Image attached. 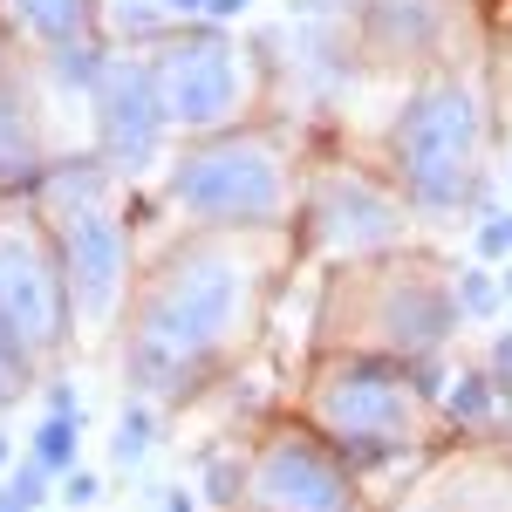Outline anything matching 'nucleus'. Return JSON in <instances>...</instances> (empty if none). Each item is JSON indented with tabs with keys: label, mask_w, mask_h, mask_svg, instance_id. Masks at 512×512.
<instances>
[{
	"label": "nucleus",
	"mask_w": 512,
	"mask_h": 512,
	"mask_svg": "<svg viewBox=\"0 0 512 512\" xmlns=\"http://www.w3.org/2000/svg\"><path fill=\"white\" fill-rule=\"evenodd\" d=\"M246 294H253V267L219 253V246H192L164 267L130 321L123 342V369L137 390H185L212 355L226 349L246 321Z\"/></svg>",
	"instance_id": "f257e3e1"
},
{
	"label": "nucleus",
	"mask_w": 512,
	"mask_h": 512,
	"mask_svg": "<svg viewBox=\"0 0 512 512\" xmlns=\"http://www.w3.org/2000/svg\"><path fill=\"white\" fill-rule=\"evenodd\" d=\"M164 198L192 219H212V226H267L287 212V171H280V151L267 137L219 130L171 164Z\"/></svg>",
	"instance_id": "f03ea898"
},
{
	"label": "nucleus",
	"mask_w": 512,
	"mask_h": 512,
	"mask_svg": "<svg viewBox=\"0 0 512 512\" xmlns=\"http://www.w3.org/2000/svg\"><path fill=\"white\" fill-rule=\"evenodd\" d=\"M396 178H403L410 205H424V212H458L472 198L478 103L458 82H437L424 96H410V110L396 123Z\"/></svg>",
	"instance_id": "7ed1b4c3"
},
{
	"label": "nucleus",
	"mask_w": 512,
	"mask_h": 512,
	"mask_svg": "<svg viewBox=\"0 0 512 512\" xmlns=\"http://www.w3.org/2000/svg\"><path fill=\"white\" fill-rule=\"evenodd\" d=\"M321 431L335 437V451L355 458V465L390 458L417 437V396L383 362H349L321 383Z\"/></svg>",
	"instance_id": "20e7f679"
},
{
	"label": "nucleus",
	"mask_w": 512,
	"mask_h": 512,
	"mask_svg": "<svg viewBox=\"0 0 512 512\" xmlns=\"http://www.w3.org/2000/svg\"><path fill=\"white\" fill-rule=\"evenodd\" d=\"M0 321L28 342L35 355H48L69 328V280H62V253L48 233H0Z\"/></svg>",
	"instance_id": "39448f33"
},
{
	"label": "nucleus",
	"mask_w": 512,
	"mask_h": 512,
	"mask_svg": "<svg viewBox=\"0 0 512 512\" xmlns=\"http://www.w3.org/2000/svg\"><path fill=\"white\" fill-rule=\"evenodd\" d=\"M151 82H158L164 123L178 130H219L239 110V62L226 35H171L151 62Z\"/></svg>",
	"instance_id": "423d86ee"
},
{
	"label": "nucleus",
	"mask_w": 512,
	"mask_h": 512,
	"mask_svg": "<svg viewBox=\"0 0 512 512\" xmlns=\"http://www.w3.org/2000/svg\"><path fill=\"white\" fill-rule=\"evenodd\" d=\"M96 137H103V164L110 171H144L164 144V103L158 82H151V62H130V55H110V69L96 76Z\"/></svg>",
	"instance_id": "0eeeda50"
},
{
	"label": "nucleus",
	"mask_w": 512,
	"mask_h": 512,
	"mask_svg": "<svg viewBox=\"0 0 512 512\" xmlns=\"http://www.w3.org/2000/svg\"><path fill=\"white\" fill-rule=\"evenodd\" d=\"M253 499L267 512H349V478L321 451V437L280 431L253 458Z\"/></svg>",
	"instance_id": "6e6552de"
},
{
	"label": "nucleus",
	"mask_w": 512,
	"mask_h": 512,
	"mask_svg": "<svg viewBox=\"0 0 512 512\" xmlns=\"http://www.w3.org/2000/svg\"><path fill=\"white\" fill-rule=\"evenodd\" d=\"M308 219H315V239L328 253H383V246L403 239V205L390 192H376L369 178H355V171L321 178Z\"/></svg>",
	"instance_id": "1a4fd4ad"
},
{
	"label": "nucleus",
	"mask_w": 512,
	"mask_h": 512,
	"mask_svg": "<svg viewBox=\"0 0 512 512\" xmlns=\"http://www.w3.org/2000/svg\"><path fill=\"white\" fill-rule=\"evenodd\" d=\"M383 335H390V349L403 355H431L451 328H458V301H444L437 287H424V280H410L403 294H396L390 308H383Z\"/></svg>",
	"instance_id": "9d476101"
},
{
	"label": "nucleus",
	"mask_w": 512,
	"mask_h": 512,
	"mask_svg": "<svg viewBox=\"0 0 512 512\" xmlns=\"http://www.w3.org/2000/svg\"><path fill=\"white\" fill-rule=\"evenodd\" d=\"M7 21L21 28L41 48H69V41H89L96 28V0H0Z\"/></svg>",
	"instance_id": "9b49d317"
},
{
	"label": "nucleus",
	"mask_w": 512,
	"mask_h": 512,
	"mask_svg": "<svg viewBox=\"0 0 512 512\" xmlns=\"http://www.w3.org/2000/svg\"><path fill=\"white\" fill-rule=\"evenodd\" d=\"M48 164H41L35 123L21 117V103L0 89V192H21V185H41Z\"/></svg>",
	"instance_id": "f8f14e48"
},
{
	"label": "nucleus",
	"mask_w": 512,
	"mask_h": 512,
	"mask_svg": "<svg viewBox=\"0 0 512 512\" xmlns=\"http://www.w3.org/2000/svg\"><path fill=\"white\" fill-rule=\"evenodd\" d=\"M437 21H444L437 0H369V35L383 41V48H396V55L424 48L437 35Z\"/></svg>",
	"instance_id": "ddd939ff"
},
{
	"label": "nucleus",
	"mask_w": 512,
	"mask_h": 512,
	"mask_svg": "<svg viewBox=\"0 0 512 512\" xmlns=\"http://www.w3.org/2000/svg\"><path fill=\"white\" fill-rule=\"evenodd\" d=\"M76 431H82V417L48 410L41 431H35V465H48V472H76Z\"/></svg>",
	"instance_id": "4468645a"
},
{
	"label": "nucleus",
	"mask_w": 512,
	"mask_h": 512,
	"mask_svg": "<svg viewBox=\"0 0 512 512\" xmlns=\"http://www.w3.org/2000/svg\"><path fill=\"white\" fill-rule=\"evenodd\" d=\"M21 390H35V349L0 321V403H14Z\"/></svg>",
	"instance_id": "2eb2a0df"
},
{
	"label": "nucleus",
	"mask_w": 512,
	"mask_h": 512,
	"mask_svg": "<svg viewBox=\"0 0 512 512\" xmlns=\"http://www.w3.org/2000/svg\"><path fill=\"white\" fill-rule=\"evenodd\" d=\"M144 451H151V417H144V403H130V410L117 417L110 458H117V465H144Z\"/></svg>",
	"instance_id": "dca6fc26"
},
{
	"label": "nucleus",
	"mask_w": 512,
	"mask_h": 512,
	"mask_svg": "<svg viewBox=\"0 0 512 512\" xmlns=\"http://www.w3.org/2000/svg\"><path fill=\"white\" fill-rule=\"evenodd\" d=\"M0 499H7L14 512H41V506H48V465H35V458H28L21 472L0 485Z\"/></svg>",
	"instance_id": "f3484780"
},
{
	"label": "nucleus",
	"mask_w": 512,
	"mask_h": 512,
	"mask_svg": "<svg viewBox=\"0 0 512 512\" xmlns=\"http://www.w3.org/2000/svg\"><path fill=\"white\" fill-rule=\"evenodd\" d=\"M492 376H458L451 383V417H465V424H485L492 417Z\"/></svg>",
	"instance_id": "a211bd4d"
},
{
	"label": "nucleus",
	"mask_w": 512,
	"mask_h": 512,
	"mask_svg": "<svg viewBox=\"0 0 512 512\" xmlns=\"http://www.w3.org/2000/svg\"><path fill=\"white\" fill-rule=\"evenodd\" d=\"M451 301H458V315L485 321L492 308H499V287H492V280L478 274V267H465V274H458V294H451Z\"/></svg>",
	"instance_id": "6ab92c4d"
},
{
	"label": "nucleus",
	"mask_w": 512,
	"mask_h": 512,
	"mask_svg": "<svg viewBox=\"0 0 512 512\" xmlns=\"http://www.w3.org/2000/svg\"><path fill=\"white\" fill-rule=\"evenodd\" d=\"M478 253H485V260H506L512 253V212H499V219L478 226Z\"/></svg>",
	"instance_id": "aec40b11"
},
{
	"label": "nucleus",
	"mask_w": 512,
	"mask_h": 512,
	"mask_svg": "<svg viewBox=\"0 0 512 512\" xmlns=\"http://www.w3.org/2000/svg\"><path fill=\"white\" fill-rule=\"evenodd\" d=\"M62 499H69V506H96V499H103L96 472H69V478H62Z\"/></svg>",
	"instance_id": "412c9836"
},
{
	"label": "nucleus",
	"mask_w": 512,
	"mask_h": 512,
	"mask_svg": "<svg viewBox=\"0 0 512 512\" xmlns=\"http://www.w3.org/2000/svg\"><path fill=\"white\" fill-rule=\"evenodd\" d=\"M492 390L512 396V335H499V342H492Z\"/></svg>",
	"instance_id": "4be33fe9"
},
{
	"label": "nucleus",
	"mask_w": 512,
	"mask_h": 512,
	"mask_svg": "<svg viewBox=\"0 0 512 512\" xmlns=\"http://www.w3.org/2000/svg\"><path fill=\"white\" fill-rule=\"evenodd\" d=\"M123 28H130V35H158L164 21L151 14V7H123Z\"/></svg>",
	"instance_id": "5701e85b"
},
{
	"label": "nucleus",
	"mask_w": 512,
	"mask_h": 512,
	"mask_svg": "<svg viewBox=\"0 0 512 512\" xmlns=\"http://www.w3.org/2000/svg\"><path fill=\"white\" fill-rule=\"evenodd\" d=\"M246 7H253V0H205V14H212V21H233V14H246Z\"/></svg>",
	"instance_id": "b1692460"
},
{
	"label": "nucleus",
	"mask_w": 512,
	"mask_h": 512,
	"mask_svg": "<svg viewBox=\"0 0 512 512\" xmlns=\"http://www.w3.org/2000/svg\"><path fill=\"white\" fill-rule=\"evenodd\" d=\"M171 14H205V0H164Z\"/></svg>",
	"instance_id": "393cba45"
},
{
	"label": "nucleus",
	"mask_w": 512,
	"mask_h": 512,
	"mask_svg": "<svg viewBox=\"0 0 512 512\" xmlns=\"http://www.w3.org/2000/svg\"><path fill=\"white\" fill-rule=\"evenodd\" d=\"M164 512H198V506L185 499V492H171V499H164Z\"/></svg>",
	"instance_id": "a878e982"
},
{
	"label": "nucleus",
	"mask_w": 512,
	"mask_h": 512,
	"mask_svg": "<svg viewBox=\"0 0 512 512\" xmlns=\"http://www.w3.org/2000/svg\"><path fill=\"white\" fill-rule=\"evenodd\" d=\"M0 465H7V437H0Z\"/></svg>",
	"instance_id": "bb28decb"
},
{
	"label": "nucleus",
	"mask_w": 512,
	"mask_h": 512,
	"mask_svg": "<svg viewBox=\"0 0 512 512\" xmlns=\"http://www.w3.org/2000/svg\"><path fill=\"white\" fill-rule=\"evenodd\" d=\"M506 294H512V267H506Z\"/></svg>",
	"instance_id": "cd10ccee"
},
{
	"label": "nucleus",
	"mask_w": 512,
	"mask_h": 512,
	"mask_svg": "<svg viewBox=\"0 0 512 512\" xmlns=\"http://www.w3.org/2000/svg\"><path fill=\"white\" fill-rule=\"evenodd\" d=\"M0 512H14V506H7V499H0Z\"/></svg>",
	"instance_id": "c85d7f7f"
}]
</instances>
